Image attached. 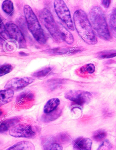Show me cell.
<instances>
[{
    "instance_id": "6da1fadb",
    "label": "cell",
    "mask_w": 116,
    "mask_h": 150,
    "mask_svg": "<svg viewBox=\"0 0 116 150\" xmlns=\"http://www.w3.org/2000/svg\"><path fill=\"white\" fill-rule=\"evenodd\" d=\"M73 19L76 29L82 40L88 44H97V38L85 12L81 9L77 10L74 13Z\"/></svg>"
},
{
    "instance_id": "7a4b0ae2",
    "label": "cell",
    "mask_w": 116,
    "mask_h": 150,
    "mask_svg": "<svg viewBox=\"0 0 116 150\" xmlns=\"http://www.w3.org/2000/svg\"><path fill=\"white\" fill-rule=\"evenodd\" d=\"M89 19L92 27L99 37L107 41L111 40V34L105 16L100 7L95 6L91 9L89 13Z\"/></svg>"
},
{
    "instance_id": "3957f363",
    "label": "cell",
    "mask_w": 116,
    "mask_h": 150,
    "mask_svg": "<svg viewBox=\"0 0 116 150\" xmlns=\"http://www.w3.org/2000/svg\"><path fill=\"white\" fill-rule=\"evenodd\" d=\"M24 12L28 28L37 41L40 43L44 44L47 39L37 16L28 5L24 7Z\"/></svg>"
},
{
    "instance_id": "277c9868",
    "label": "cell",
    "mask_w": 116,
    "mask_h": 150,
    "mask_svg": "<svg viewBox=\"0 0 116 150\" xmlns=\"http://www.w3.org/2000/svg\"><path fill=\"white\" fill-rule=\"evenodd\" d=\"M39 18L49 31L53 40L57 42H63L59 27L55 21L52 14L49 10L44 9L39 13Z\"/></svg>"
},
{
    "instance_id": "5b68a950",
    "label": "cell",
    "mask_w": 116,
    "mask_h": 150,
    "mask_svg": "<svg viewBox=\"0 0 116 150\" xmlns=\"http://www.w3.org/2000/svg\"><path fill=\"white\" fill-rule=\"evenodd\" d=\"M54 7L57 15L67 27L72 31L74 30L70 12L64 1L56 0L54 3Z\"/></svg>"
},
{
    "instance_id": "8992f818",
    "label": "cell",
    "mask_w": 116,
    "mask_h": 150,
    "mask_svg": "<svg viewBox=\"0 0 116 150\" xmlns=\"http://www.w3.org/2000/svg\"><path fill=\"white\" fill-rule=\"evenodd\" d=\"M92 96L91 93L86 91L72 90L65 93L66 99L72 101L74 105L83 106Z\"/></svg>"
},
{
    "instance_id": "52a82bcc",
    "label": "cell",
    "mask_w": 116,
    "mask_h": 150,
    "mask_svg": "<svg viewBox=\"0 0 116 150\" xmlns=\"http://www.w3.org/2000/svg\"><path fill=\"white\" fill-rule=\"evenodd\" d=\"M9 134L15 137L31 138L35 136L36 132L31 125L19 124L10 129Z\"/></svg>"
},
{
    "instance_id": "ba28073f",
    "label": "cell",
    "mask_w": 116,
    "mask_h": 150,
    "mask_svg": "<svg viewBox=\"0 0 116 150\" xmlns=\"http://www.w3.org/2000/svg\"><path fill=\"white\" fill-rule=\"evenodd\" d=\"M5 27L10 38L17 42L19 48H26V42L25 38L17 25L13 22H8L6 24Z\"/></svg>"
},
{
    "instance_id": "9c48e42d",
    "label": "cell",
    "mask_w": 116,
    "mask_h": 150,
    "mask_svg": "<svg viewBox=\"0 0 116 150\" xmlns=\"http://www.w3.org/2000/svg\"><path fill=\"white\" fill-rule=\"evenodd\" d=\"M34 80L31 77L14 78L7 82L5 88L13 91L21 90L31 84Z\"/></svg>"
},
{
    "instance_id": "30bf717a",
    "label": "cell",
    "mask_w": 116,
    "mask_h": 150,
    "mask_svg": "<svg viewBox=\"0 0 116 150\" xmlns=\"http://www.w3.org/2000/svg\"><path fill=\"white\" fill-rule=\"evenodd\" d=\"M35 101L34 94L31 91H26L20 94L16 98V104L19 108H28L33 105Z\"/></svg>"
},
{
    "instance_id": "8fae6325",
    "label": "cell",
    "mask_w": 116,
    "mask_h": 150,
    "mask_svg": "<svg viewBox=\"0 0 116 150\" xmlns=\"http://www.w3.org/2000/svg\"><path fill=\"white\" fill-rule=\"evenodd\" d=\"M92 144L90 139L79 137L73 142V150H91Z\"/></svg>"
},
{
    "instance_id": "7c38bea8",
    "label": "cell",
    "mask_w": 116,
    "mask_h": 150,
    "mask_svg": "<svg viewBox=\"0 0 116 150\" xmlns=\"http://www.w3.org/2000/svg\"><path fill=\"white\" fill-rule=\"evenodd\" d=\"M21 120L19 117H11L1 122L0 126V131L1 133H4L9 129H10L20 121Z\"/></svg>"
},
{
    "instance_id": "4fadbf2b",
    "label": "cell",
    "mask_w": 116,
    "mask_h": 150,
    "mask_svg": "<svg viewBox=\"0 0 116 150\" xmlns=\"http://www.w3.org/2000/svg\"><path fill=\"white\" fill-rule=\"evenodd\" d=\"M34 145L31 142L23 141L19 142L6 150H35Z\"/></svg>"
},
{
    "instance_id": "5bb4252c",
    "label": "cell",
    "mask_w": 116,
    "mask_h": 150,
    "mask_svg": "<svg viewBox=\"0 0 116 150\" xmlns=\"http://www.w3.org/2000/svg\"><path fill=\"white\" fill-rule=\"evenodd\" d=\"M14 95L13 90L7 89L0 91V104L1 106L11 102Z\"/></svg>"
},
{
    "instance_id": "9a60e30c",
    "label": "cell",
    "mask_w": 116,
    "mask_h": 150,
    "mask_svg": "<svg viewBox=\"0 0 116 150\" xmlns=\"http://www.w3.org/2000/svg\"><path fill=\"white\" fill-rule=\"evenodd\" d=\"M95 67L92 64H88L82 67L76 72L77 74L82 77H86L89 74H92L95 72Z\"/></svg>"
},
{
    "instance_id": "2e32d148",
    "label": "cell",
    "mask_w": 116,
    "mask_h": 150,
    "mask_svg": "<svg viewBox=\"0 0 116 150\" xmlns=\"http://www.w3.org/2000/svg\"><path fill=\"white\" fill-rule=\"evenodd\" d=\"M60 104V100L58 98H53L49 99L44 106V112L48 113L52 112L57 108Z\"/></svg>"
},
{
    "instance_id": "e0dca14e",
    "label": "cell",
    "mask_w": 116,
    "mask_h": 150,
    "mask_svg": "<svg viewBox=\"0 0 116 150\" xmlns=\"http://www.w3.org/2000/svg\"><path fill=\"white\" fill-rule=\"evenodd\" d=\"M58 25L63 41L69 44H72L74 42V38L72 34L62 24H60Z\"/></svg>"
},
{
    "instance_id": "ac0fdd59",
    "label": "cell",
    "mask_w": 116,
    "mask_h": 150,
    "mask_svg": "<svg viewBox=\"0 0 116 150\" xmlns=\"http://www.w3.org/2000/svg\"><path fill=\"white\" fill-rule=\"evenodd\" d=\"M62 112L61 109L57 108L52 112L45 113L42 116V120L45 122H49L55 120L60 116Z\"/></svg>"
},
{
    "instance_id": "d6986e66",
    "label": "cell",
    "mask_w": 116,
    "mask_h": 150,
    "mask_svg": "<svg viewBox=\"0 0 116 150\" xmlns=\"http://www.w3.org/2000/svg\"><path fill=\"white\" fill-rule=\"evenodd\" d=\"M2 9L3 11L8 15L10 16L13 15L14 10L13 2L9 0L4 1L2 4Z\"/></svg>"
},
{
    "instance_id": "ffe728a7",
    "label": "cell",
    "mask_w": 116,
    "mask_h": 150,
    "mask_svg": "<svg viewBox=\"0 0 116 150\" xmlns=\"http://www.w3.org/2000/svg\"><path fill=\"white\" fill-rule=\"evenodd\" d=\"M109 24L112 33L116 37V8L112 11L110 14Z\"/></svg>"
},
{
    "instance_id": "44dd1931",
    "label": "cell",
    "mask_w": 116,
    "mask_h": 150,
    "mask_svg": "<svg viewBox=\"0 0 116 150\" xmlns=\"http://www.w3.org/2000/svg\"><path fill=\"white\" fill-rule=\"evenodd\" d=\"M107 136V133L103 129H99L96 131L93 134L92 139L94 141L97 142H101L106 139Z\"/></svg>"
},
{
    "instance_id": "7402d4cb",
    "label": "cell",
    "mask_w": 116,
    "mask_h": 150,
    "mask_svg": "<svg viewBox=\"0 0 116 150\" xmlns=\"http://www.w3.org/2000/svg\"><path fill=\"white\" fill-rule=\"evenodd\" d=\"M116 57V50H107L100 52L98 57L100 59H107L113 58Z\"/></svg>"
},
{
    "instance_id": "603a6c76",
    "label": "cell",
    "mask_w": 116,
    "mask_h": 150,
    "mask_svg": "<svg viewBox=\"0 0 116 150\" xmlns=\"http://www.w3.org/2000/svg\"><path fill=\"white\" fill-rule=\"evenodd\" d=\"M52 69L51 68L47 67L42 69L41 70L37 71L32 74V76L36 78H42L45 77L51 72Z\"/></svg>"
},
{
    "instance_id": "cb8c5ba5",
    "label": "cell",
    "mask_w": 116,
    "mask_h": 150,
    "mask_svg": "<svg viewBox=\"0 0 116 150\" xmlns=\"http://www.w3.org/2000/svg\"><path fill=\"white\" fill-rule=\"evenodd\" d=\"M63 147L56 143H48L44 145V150H63Z\"/></svg>"
},
{
    "instance_id": "d4e9b609",
    "label": "cell",
    "mask_w": 116,
    "mask_h": 150,
    "mask_svg": "<svg viewBox=\"0 0 116 150\" xmlns=\"http://www.w3.org/2000/svg\"><path fill=\"white\" fill-rule=\"evenodd\" d=\"M13 67L10 64L3 65L0 68V76H1L11 72L13 69Z\"/></svg>"
},
{
    "instance_id": "484cf974",
    "label": "cell",
    "mask_w": 116,
    "mask_h": 150,
    "mask_svg": "<svg viewBox=\"0 0 116 150\" xmlns=\"http://www.w3.org/2000/svg\"><path fill=\"white\" fill-rule=\"evenodd\" d=\"M112 147V144L108 140L106 139L99 146L97 150H110Z\"/></svg>"
},
{
    "instance_id": "4316f807",
    "label": "cell",
    "mask_w": 116,
    "mask_h": 150,
    "mask_svg": "<svg viewBox=\"0 0 116 150\" xmlns=\"http://www.w3.org/2000/svg\"><path fill=\"white\" fill-rule=\"evenodd\" d=\"M1 28H0V32L1 35L5 39L7 40L10 38L8 33L6 29L3 22L1 20Z\"/></svg>"
},
{
    "instance_id": "83f0119b",
    "label": "cell",
    "mask_w": 116,
    "mask_h": 150,
    "mask_svg": "<svg viewBox=\"0 0 116 150\" xmlns=\"http://www.w3.org/2000/svg\"><path fill=\"white\" fill-rule=\"evenodd\" d=\"M57 139H58L59 141L61 142H65L69 141V137L67 134L64 133H62L58 135L57 136Z\"/></svg>"
},
{
    "instance_id": "f1b7e54d",
    "label": "cell",
    "mask_w": 116,
    "mask_h": 150,
    "mask_svg": "<svg viewBox=\"0 0 116 150\" xmlns=\"http://www.w3.org/2000/svg\"><path fill=\"white\" fill-rule=\"evenodd\" d=\"M101 3L104 7L106 8H108L110 6L111 3V1L108 0V1H101Z\"/></svg>"
},
{
    "instance_id": "f546056e",
    "label": "cell",
    "mask_w": 116,
    "mask_h": 150,
    "mask_svg": "<svg viewBox=\"0 0 116 150\" xmlns=\"http://www.w3.org/2000/svg\"><path fill=\"white\" fill-rule=\"evenodd\" d=\"M20 54H21V55L22 56H27V54H26L25 53V52H20L19 53Z\"/></svg>"
}]
</instances>
